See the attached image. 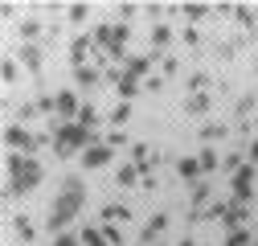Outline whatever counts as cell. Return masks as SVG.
I'll list each match as a JSON object with an SVG mask.
<instances>
[{
	"instance_id": "6da1fadb",
	"label": "cell",
	"mask_w": 258,
	"mask_h": 246,
	"mask_svg": "<svg viewBox=\"0 0 258 246\" xmlns=\"http://www.w3.org/2000/svg\"><path fill=\"white\" fill-rule=\"evenodd\" d=\"M82 205H86V189H82V180H78V176H66V184H61L57 201L49 205V230H61L66 222H74Z\"/></svg>"
},
{
	"instance_id": "7a4b0ae2",
	"label": "cell",
	"mask_w": 258,
	"mask_h": 246,
	"mask_svg": "<svg viewBox=\"0 0 258 246\" xmlns=\"http://www.w3.org/2000/svg\"><path fill=\"white\" fill-rule=\"evenodd\" d=\"M41 180V164L33 156H9V193H29Z\"/></svg>"
},
{
	"instance_id": "3957f363",
	"label": "cell",
	"mask_w": 258,
	"mask_h": 246,
	"mask_svg": "<svg viewBox=\"0 0 258 246\" xmlns=\"http://www.w3.org/2000/svg\"><path fill=\"white\" fill-rule=\"evenodd\" d=\"M49 132H53V152L57 156H74L90 140V128H82V123H53Z\"/></svg>"
},
{
	"instance_id": "277c9868",
	"label": "cell",
	"mask_w": 258,
	"mask_h": 246,
	"mask_svg": "<svg viewBox=\"0 0 258 246\" xmlns=\"http://www.w3.org/2000/svg\"><path fill=\"white\" fill-rule=\"evenodd\" d=\"M94 37H99V41H103V45L111 49V57H119V45L127 41V25H103V29H99Z\"/></svg>"
},
{
	"instance_id": "5b68a950",
	"label": "cell",
	"mask_w": 258,
	"mask_h": 246,
	"mask_svg": "<svg viewBox=\"0 0 258 246\" xmlns=\"http://www.w3.org/2000/svg\"><path fill=\"white\" fill-rule=\"evenodd\" d=\"M250 189H254V164H250V168H238V172H234V201H238V205H246Z\"/></svg>"
},
{
	"instance_id": "8992f818",
	"label": "cell",
	"mask_w": 258,
	"mask_h": 246,
	"mask_svg": "<svg viewBox=\"0 0 258 246\" xmlns=\"http://www.w3.org/2000/svg\"><path fill=\"white\" fill-rule=\"evenodd\" d=\"M107 160H111V148H103V144H94V148L82 152V164H86V168H103Z\"/></svg>"
},
{
	"instance_id": "52a82bcc",
	"label": "cell",
	"mask_w": 258,
	"mask_h": 246,
	"mask_svg": "<svg viewBox=\"0 0 258 246\" xmlns=\"http://www.w3.org/2000/svg\"><path fill=\"white\" fill-rule=\"evenodd\" d=\"M53 107H57V115H66V119H70V115H78V111H82V107H78V103H74V95H66V90H61V95H57V99H53Z\"/></svg>"
},
{
	"instance_id": "ba28073f",
	"label": "cell",
	"mask_w": 258,
	"mask_h": 246,
	"mask_svg": "<svg viewBox=\"0 0 258 246\" xmlns=\"http://www.w3.org/2000/svg\"><path fill=\"white\" fill-rule=\"evenodd\" d=\"M184 107H188V111H192V115H201V111H205V107H209V95H205V90H192V95H188V99H184Z\"/></svg>"
},
{
	"instance_id": "9c48e42d",
	"label": "cell",
	"mask_w": 258,
	"mask_h": 246,
	"mask_svg": "<svg viewBox=\"0 0 258 246\" xmlns=\"http://www.w3.org/2000/svg\"><path fill=\"white\" fill-rule=\"evenodd\" d=\"M74 82L78 86H99V74H94L90 66H74Z\"/></svg>"
},
{
	"instance_id": "30bf717a",
	"label": "cell",
	"mask_w": 258,
	"mask_h": 246,
	"mask_svg": "<svg viewBox=\"0 0 258 246\" xmlns=\"http://www.w3.org/2000/svg\"><path fill=\"white\" fill-rule=\"evenodd\" d=\"M86 49H90V41H86V37H74V45H70V61H74V66L86 61Z\"/></svg>"
},
{
	"instance_id": "8fae6325",
	"label": "cell",
	"mask_w": 258,
	"mask_h": 246,
	"mask_svg": "<svg viewBox=\"0 0 258 246\" xmlns=\"http://www.w3.org/2000/svg\"><path fill=\"white\" fill-rule=\"evenodd\" d=\"M164 226H168V218H164V213H156V218L144 226V242H152V238H156L160 230H164Z\"/></svg>"
},
{
	"instance_id": "7c38bea8",
	"label": "cell",
	"mask_w": 258,
	"mask_h": 246,
	"mask_svg": "<svg viewBox=\"0 0 258 246\" xmlns=\"http://www.w3.org/2000/svg\"><path fill=\"white\" fill-rule=\"evenodd\" d=\"M148 66H152L148 57H127V78H140V74H148Z\"/></svg>"
},
{
	"instance_id": "4fadbf2b",
	"label": "cell",
	"mask_w": 258,
	"mask_h": 246,
	"mask_svg": "<svg viewBox=\"0 0 258 246\" xmlns=\"http://www.w3.org/2000/svg\"><path fill=\"white\" fill-rule=\"evenodd\" d=\"M21 57H25V66H29V70H41V49H37V45H25Z\"/></svg>"
},
{
	"instance_id": "5bb4252c",
	"label": "cell",
	"mask_w": 258,
	"mask_h": 246,
	"mask_svg": "<svg viewBox=\"0 0 258 246\" xmlns=\"http://www.w3.org/2000/svg\"><path fill=\"white\" fill-rule=\"evenodd\" d=\"M9 144H13V148H17V144H21V148H33L37 140H29V136H25L21 128H9Z\"/></svg>"
},
{
	"instance_id": "9a60e30c",
	"label": "cell",
	"mask_w": 258,
	"mask_h": 246,
	"mask_svg": "<svg viewBox=\"0 0 258 246\" xmlns=\"http://www.w3.org/2000/svg\"><path fill=\"white\" fill-rule=\"evenodd\" d=\"M176 172L180 176H197L201 172V160H176Z\"/></svg>"
},
{
	"instance_id": "2e32d148",
	"label": "cell",
	"mask_w": 258,
	"mask_h": 246,
	"mask_svg": "<svg viewBox=\"0 0 258 246\" xmlns=\"http://www.w3.org/2000/svg\"><path fill=\"white\" fill-rule=\"evenodd\" d=\"M103 218H107V222H115V218L127 222V205H107V209H103Z\"/></svg>"
},
{
	"instance_id": "e0dca14e",
	"label": "cell",
	"mask_w": 258,
	"mask_h": 246,
	"mask_svg": "<svg viewBox=\"0 0 258 246\" xmlns=\"http://www.w3.org/2000/svg\"><path fill=\"white\" fill-rule=\"evenodd\" d=\"M82 246H107V238H103L99 230H86V234H82Z\"/></svg>"
},
{
	"instance_id": "ac0fdd59",
	"label": "cell",
	"mask_w": 258,
	"mask_h": 246,
	"mask_svg": "<svg viewBox=\"0 0 258 246\" xmlns=\"http://www.w3.org/2000/svg\"><path fill=\"white\" fill-rule=\"evenodd\" d=\"M119 95L132 99V95H136V78H119Z\"/></svg>"
},
{
	"instance_id": "d6986e66",
	"label": "cell",
	"mask_w": 258,
	"mask_h": 246,
	"mask_svg": "<svg viewBox=\"0 0 258 246\" xmlns=\"http://www.w3.org/2000/svg\"><path fill=\"white\" fill-rule=\"evenodd\" d=\"M225 246H250V234H246V230H234V234H230V242H225Z\"/></svg>"
},
{
	"instance_id": "ffe728a7",
	"label": "cell",
	"mask_w": 258,
	"mask_h": 246,
	"mask_svg": "<svg viewBox=\"0 0 258 246\" xmlns=\"http://www.w3.org/2000/svg\"><path fill=\"white\" fill-rule=\"evenodd\" d=\"M168 37H172V33H168V25H156V33H152V41H156V45H168Z\"/></svg>"
},
{
	"instance_id": "44dd1931",
	"label": "cell",
	"mask_w": 258,
	"mask_h": 246,
	"mask_svg": "<svg viewBox=\"0 0 258 246\" xmlns=\"http://www.w3.org/2000/svg\"><path fill=\"white\" fill-rule=\"evenodd\" d=\"M94 119H99V115H94V107H82V111H78V123H82V128H90Z\"/></svg>"
},
{
	"instance_id": "7402d4cb",
	"label": "cell",
	"mask_w": 258,
	"mask_h": 246,
	"mask_svg": "<svg viewBox=\"0 0 258 246\" xmlns=\"http://www.w3.org/2000/svg\"><path fill=\"white\" fill-rule=\"evenodd\" d=\"M213 164H217V152L205 148V152H201V168H213Z\"/></svg>"
},
{
	"instance_id": "603a6c76",
	"label": "cell",
	"mask_w": 258,
	"mask_h": 246,
	"mask_svg": "<svg viewBox=\"0 0 258 246\" xmlns=\"http://www.w3.org/2000/svg\"><path fill=\"white\" fill-rule=\"evenodd\" d=\"M127 115H132V107H127V103H123V107H115V111H111V123H123Z\"/></svg>"
},
{
	"instance_id": "cb8c5ba5",
	"label": "cell",
	"mask_w": 258,
	"mask_h": 246,
	"mask_svg": "<svg viewBox=\"0 0 258 246\" xmlns=\"http://www.w3.org/2000/svg\"><path fill=\"white\" fill-rule=\"evenodd\" d=\"M205 197H209V184H205V180L192 184V201H205Z\"/></svg>"
},
{
	"instance_id": "d4e9b609",
	"label": "cell",
	"mask_w": 258,
	"mask_h": 246,
	"mask_svg": "<svg viewBox=\"0 0 258 246\" xmlns=\"http://www.w3.org/2000/svg\"><path fill=\"white\" fill-rule=\"evenodd\" d=\"M119 180H123V184H132V180H136V168H132V164L119 168Z\"/></svg>"
},
{
	"instance_id": "484cf974",
	"label": "cell",
	"mask_w": 258,
	"mask_h": 246,
	"mask_svg": "<svg viewBox=\"0 0 258 246\" xmlns=\"http://www.w3.org/2000/svg\"><path fill=\"white\" fill-rule=\"evenodd\" d=\"M103 238H107V242H123V234H119L115 226H107V230H103Z\"/></svg>"
},
{
	"instance_id": "4316f807",
	"label": "cell",
	"mask_w": 258,
	"mask_h": 246,
	"mask_svg": "<svg viewBox=\"0 0 258 246\" xmlns=\"http://www.w3.org/2000/svg\"><path fill=\"white\" fill-rule=\"evenodd\" d=\"M53 246H82V242H78V238H66V234H61V238H57Z\"/></svg>"
},
{
	"instance_id": "83f0119b",
	"label": "cell",
	"mask_w": 258,
	"mask_h": 246,
	"mask_svg": "<svg viewBox=\"0 0 258 246\" xmlns=\"http://www.w3.org/2000/svg\"><path fill=\"white\" fill-rule=\"evenodd\" d=\"M250 164H258V140L250 144Z\"/></svg>"
}]
</instances>
